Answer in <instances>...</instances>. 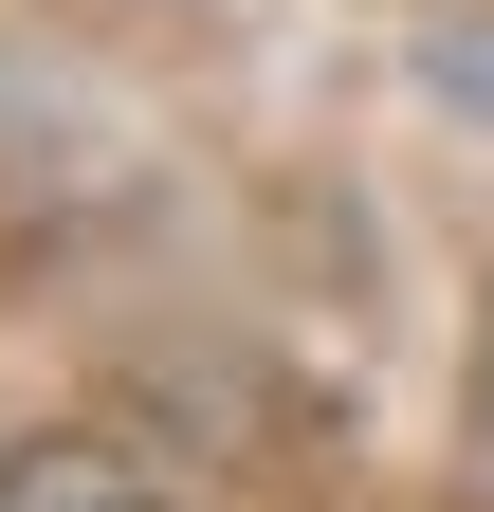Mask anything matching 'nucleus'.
<instances>
[{"mask_svg":"<svg viewBox=\"0 0 494 512\" xmlns=\"http://www.w3.org/2000/svg\"><path fill=\"white\" fill-rule=\"evenodd\" d=\"M0 512H165L129 458H92V439H37V458H0Z\"/></svg>","mask_w":494,"mask_h":512,"instance_id":"obj_1","label":"nucleus"},{"mask_svg":"<svg viewBox=\"0 0 494 512\" xmlns=\"http://www.w3.org/2000/svg\"><path fill=\"white\" fill-rule=\"evenodd\" d=\"M440 74H458V110H494V19H476V37L440 55Z\"/></svg>","mask_w":494,"mask_h":512,"instance_id":"obj_2","label":"nucleus"}]
</instances>
